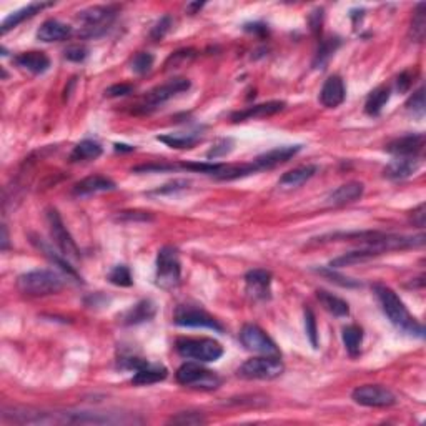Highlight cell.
Returning a JSON list of instances; mask_svg holds the SVG:
<instances>
[{
	"instance_id": "obj_1",
	"label": "cell",
	"mask_w": 426,
	"mask_h": 426,
	"mask_svg": "<svg viewBox=\"0 0 426 426\" xmlns=\"http://www.w3.org/2000/svg\"><path fill=\"white\" fill-rule=\"evenodd\" d=\"M373 292L377 295L379 305H381L383 313L386 315V318L391 321L394 328L406 333V335L418 336V338H423L425 336V328L420 321H416L412 313L408 312V308L405 307V303L400 300V297L390 288V286L377 284L373 285Z\"/></svg>"
},
{
	"instance_id": "obj_2",
	"label": "cell",
	"mask_w": 426,
	"mask_h": 426,
	"mask_svg": "<svg viewBox=\"0 0 426 426\" xmlns=\"http://www.w3.org/2000/svg\"><path fill=\"white\" fill-rule=\"evenodd\" d=\"M17 288L27 297H49L64 288V280L52 270H32L17 278Z\"/></svg>"
},
{
	"instance_id": "obj_3",
	"label": "cell",
	"mask_w": 426,
	"mask_h": 426,
	"mask_svg": "<svg viewBox=\"0 0 426 426\" xmlns=\"http://www.w3.org/2000/svg\"><path fill=\"white\" fill-rule=\"evenodd\" d=\"M177 353L181 358L199 363L216 362L223 355V347L212 338H180L175 343Z\"/></svg>"
},
{
	"instance_id": "obj_4",
	"label": "cell",
	"mask_w": 426,
	"mask_h": 426,
	"mask_svg": "<svg viewBox=\"0 0 426 426\" xmlns=\"http://www.w3.org/2000/svg\"><path fill=\"white\" fill-rule=\"evenodd\" d=\"M181 266L178 251L173 247H164L157 255V273L155 284L164 290H173L180 284Z\"/></svg>"
},
{
	"instance_id": "obj_5",
	"label": "cell",
	"mask_w": 426,
	"mask_h": 426,
	"mask_svg": "<svg viewBox=\"0 0 426 426\" xmlns=\"http://www.w3.org/2000/svg\"><path fill=\"white\" fill-rule=\"evenodd\" d=\"M175 378L180 385L195 390L212 391L222 385V378H220L215 371L207 370V368L199 365V362L181 365L177 370Z\"/></svg>"
},
{
	"instance_id": "obj_6",
	"label": "cell",
	"mask_w": 426,
	"mask_h": 426,
	"mask_svg": "<svg viewBox=\"0 0 426 426\" xmlns=\"http://www.w3.org/2000/svg\"><path fill=\"white\" fill-rule=\"evenodd\" d=\"M285 371L280 356H258L247 360L237 370V375L243 379H275Z\"/></svg>"
},
{
	"instance_id": "obj_7",
	"label": "cell",
	"mask_w": 426,
	"mask_h": 426,
	"mask_svg": "<svg viewBox=\"0 0 426 426\" xmlns=\"http://www.w3.org/2000/svg\"><path fill=\"white\" fill-rule=\"evenodd\" d=\"M173 321L178 327L188 328H210V330L222 331L223 327L218 320H215L208 312L203 308L193 307V305H180L175 310Z\"/></svg>"
},
{
	"instance_id": "obj_8",
	"label": "cell",
	"mask_w": 426,
	"mask_h": 426,
	"mask_svg": "<svg viewBox=\"0 0 426 426\" xmlns=\"http://www.w3.org/2000/svg\"><path fill=\"white\" fill-rule=\"evenodd\" d=\"M240 342L247 350L263 356H281L277 343L257 325H245L240 331Z\"/></svg>"
},
{
	"instance_id": "obj_9",
	"label": "cell",
	"mask_w": 426,
	"mask_h": 426,
	"mask_svg": "<svg viewBox=\"0 0 426 426\" xmlns=\"http://www.w3.org/2000/svg\"><path fill=\"white\" fill-rule=\"evenodd\" d=\"M47 223H49L50 235H52L55 245L59 247L62 255H65L67 258H72V260H79L80 258L79 247H77L75 240L72 238V235L68 234L67 227H65L64 222H62L59 212L49 210L47 212Z\"/></svg>"
},
{
	"instance_id": "obj_10",
	"label": "cell",
	"mask_w": 426,
	"mask_h": 426,
	"mask_svg": "<svg viewBox=\"0 0 426 426\" xmlns=\"http://www.w3.org/2000/svg\"><path fill=\"white\" fill-rule=\"evenodd\" d=\"M355 403L370 408H388L397 403V397L388 388L381 385H363L353 390L351 393Z\"/></svg>"
},
{
	"instance_id": "obj_11",
	"label": "cell",
	"mask_w": 426,
	"mask_h": 426,
	"mask_svg": "<svg viewBox=\"0 0 426 426\" xmlns=\"http://www.w3.org/2000/svg\"><path fill=\"white\" fill-rule=\"evenodd\" d=\"M115 17L114 7H90V9L82 10L79 15L80 21L85 24L84 37H95L100 32H105L110 25L112 18Z\"/></svg>"
},
{
	"instance_id": "obj_12",
	"label": "cell",
	"mask_w": 426,
	"mask_h": 426,
	"mask_svg": "<svg viewBox=\"0 0 426 426\" xmlns=\"http://www.w3.org/2000/svg\"><path fill=\"white\" fill-rule=\"evenodd\" d=\"M190 88V80L184 79V77H178V79H172L164 85H158L153 90H150L145 97V105L149 108H155L162 103H165L166 100L173 99V97L181 94V92H187Z\"/></svg>"
},
{
	"instance_id": "obj_13",
	"label": "cell",
	"mask_w": 426,
	"mask_h": 426,
	"mask_svg": "<svg viewBox=\"0 0 426 426\" xmlns=\"http://www.w3.org/2000/svg\"><path fill=\"white\" fill-rule=\"evenodd\" d=\"M301 150V145H286L278 147V149L270 150V152L258 155L253 162H250L253 172H262V170H272L275 166L285 164L290 158H293Z\"/></svg>"
},
{
	"instance_id": "obj_14",
	"label": "cell",
	"mask_w": 426,
	"mask_h": 426,
	"mask_svg": "<svg viewBox=\"0 0 426 426\" xmlns=\"http://www.w3.org/2000/svg\"><path fill=\"white\" fill-rule=\"evenodd\" d=\"M425 149V134H410L405 137L394 138L385 150L397 157H418Z\"/></svg>"
},
{
	"instance_id": "obj_15",
	"label": "cell",
	"mask_w": 426,
	"mask_h": 426,
	"mask_svg": "<svg viewBox=\"0 0 426 426\" xmlns=\"http://www.w3.org/2000/svg\"><path fill=\"white\" fill-rule=\"evenodd\" d=\"M247 293L253 300H268L270 286H272V273L266 270H251L245 275Z\"/></svg>"
},
{
	"instance_id": "obj_16",
	"label": "cell",
	"mask_w": 426,
	"mask_h": 426,
	"mask_svg": "<svg viewBox=\"0 0 426 426\" xmlns=\"http://www.w3.org/2000/svg\"><path fill=\"white\" fill-rule=\"evenodd\" d=\"M347 97V90H344V84L340 75H331L325 80L323 87L320 92V102L327 108H336L344 102Z\"/></svg>"
},
{
	"instance_id": "obj_17",
	"label": "cell",
	"mask_w": 426,
	"mask_h": 426,
	"mask_svg": "<svg viewBox=\"0 0 426 426\" xmlns=\"http://www.w3.org/2000/svg\"><path fill=\"white\" fill-rule=\"evenodd\" d=\"M421 166L420 157H398L383 170V175L390 180H403V178L412 177Z\"/></svg>"
},
{
	"instance_id": "obj_18",
	"label": "cell",
	"mask_w": 426,
	"mask_h": 426,
	"mask_svg": "<svg viewBox=\"0 0 426 426\" xmlns=\"http://www.w3.org/2000/svg\"><path fill=\"white\" fill-rule=\"evenodd\" d=\"M284 108H285V102H280V100H272V102L258 103V105L247 107L245 110L235 112V114L231 115V120H234V122H245V120H251V118L272 117V115H277L278 112H281Z\"/></svg>"
},
{
	"instance_id": "obj_19",
	"label": "cell",
	"mask_w": 426,
	"mask_h": 426,
	"mask_svg": "<svg viewBox=\"0 0 426 426\" xmlns=\"http://www.w3.org/2000/svg\"><path fill=\"white\" fill-rule=\"evenodd\" d=\"M52 5H53L52 2H34V3H29V5L22 7V9L15 10V12L10 14L9 17L2 22V25H0V32H2V36H5L9 30L15 29L18 24H22V22L27 21V18L40 14L42 10L49 9V7H52Z\"/></svg>"
},
{
	"instance_id": "obj_20",
	"label": "cell",
	"mask_w": 426,
	"mask_h": 426,
	"mask_svg": "<svg viewBox=\"0 0 426 426\" xmlns=\"http://www.w3.org/2000/svg\"><path fill=\"white\" fill-rule=\"evenodd\" d=\"M115 190L114 180L110 178L102 177V175H92L80 180L79 184L73 187V195L77 197H87V195H95V193L102 192H112Z\"/></svg>"
},
{
	"instance_id": "obj_21",
	"label": "cell",
	"mask_w": 426,
	"mask_h": 426,
	"mask_svg": "<svg viewBox=\"0 0 426 426\" xmlns=\"http://www.w3.org/2000/svg\"><path fill=\"white\" fill-rule=\"evenodd\" d=\"M166 375H168V371H166V368L164 365H152V363L145 362L140 368L135 370L131 383L137 386H149L153 385V383L164 381Z\"/></svg>"
},
{
	"instance_id": "obj_22",
	"label": "cell",
	"mask_w": 426,
	"mask_h": 426,
	"mask_svg": "<svg viewBox=\"0 0 426 426\" xmlns=\"http://www.w3.org/2000/svg\"><path fill=\"white\" fill-rule=\"evenodd\" d=\"M71 36H72V27L57 21V18L45 21L44 24L40 25V29L37 30V38L42 42H60Z\"/></svg>"
},
{
	"instance_id": "obj_23",
	"label": "cell",
	"mask_w": 426,
	"mask_h": 426,
	"mask_svg": "<svg viewBox=\"0 0 426 426\" xmlns=\"http://www.w3.org/2000/svg\"><path fill=\"white\" fill-rule=\"evenodd\" d=\"M14 62L17 67L22 68V71L34 73V75L47 72L50 67L49 57L45 55L44 52H24L21 53V55L15 57Z\"/></svg>"
},
{
	"instance_id": "obj_24",
	"label": "cell",
	"mask_w": 426,
	"mask_h": 426,
	"mask_svg": "<svg viewBox=\"0 0 426 426\" xmlns=\"http://www.w3.org/2000/svg\"><path fill=\"white\" fill-rule=\"evenodd\" d=\"M363 190H365V187L360 181H348V184L336 188L335 192H331V195L328 197V203L333 205V207L353 203V201L362 199Z\"/></svg>"
},
{
	"instance_id": "obj_25",
	"label": "cell",
	"mask_w": 426,
	"mask_h": 426,
	"mask_svg": "<svg viewBox=\"0 0 426 426\" xmlns=\"http://www.w3.org/2000/svg\"><path fill=\"white\" fill-rule=\"evenodd\" d=\"M316 170H318V168H316L315 165L297 166V168H293V170H290V172H286L285 175L280 178L278 185H280V187H284V188L301 187V185H303V184H307L310 178L315 177Z\"/></svg>"
},
{
	"instance_id": "obj_26",
	"label": "cell",
	"mask_w": 426,
	"mask_h": 426,
	"mask_svg": "<svg viewBox=\"0 0 426 426\" xmlns=\"http://www.w3.org/2000/svg\"><path fill=\"white\" fill-rule=\"evenodd\" d=\"M155 312H157V308H155V303L152 300H142V301H138L137 305H134V307L125 313V316H123V323L125 325L143 323V321L152 320L155 316Z\"/></svg>"
},
{
	"instance_id": "obj_27",
	"label": "cell",
	"mask_w": 426,
	"mask_h": 426,
	"mask_svg": "<svg viewBox=\"0 0 426 426\" xmlns=\"http://www.w3.org/2000/svg\"><path fill=\"white\" fill-rule=\"evenodd\" d=\"M316 298H318L321 307L327 310L328 313H331L333 316L343 318V316H348V313H350V308H348L347 301L342 300L340 297L333 295V293H330V292H325V290H316Z\"/></svg>"
},
{
	"instance_id": "obj_28",
	"label": "cell",
	"mask_w": 426,
	"mask_h": 426,
	"mask_svg": "<svg viewBox=\"0 0 426 426\" xmlns=\"http://www.w3.org/2000/svg\"><path fill=\"white\" fill-rule=\"evenodd\" d=\"M390 95H391V90H390V87H386V85H379V87L375 88V90L371 92L366 99V103H365L366 114L371 115V117H377V115L381 114L383 108H385L386 103H388Z\"/></svg>"
},
{
	"instance_id": "obj_29",
	"label": "cell",
	"mask_w": 426,
	"mask_h": 426,
	"mask_svg": "<svg viewBox=\"0 0 426 426\" xmlns=\"http://www.w3.org/2000/svg\"><path fill=\"white\" fill-rule=\"evenodd\" d=\"M102 155V147L95 140H82L73 147L71 153V162H87L95 160Z\"/></svg>"
},
{
	"instance_id": "obj_30",
	"label": "cell",
	"mask_w": 426,
	"mask_h": 426,
	"mask_svg": "<svg viewBox=\"0 0 426 426\" xmlns=\"http://www.w3.org/2000/svg\"><path fill=\"white\" fill-rule=\"evenodd\" d=\"M158 142H164L165 145L172 147V149H192L200 142L199 134H166L158 135Z\"/></svg>"
},
{
	"instance_id": "obj_31",
	"label": "cell",
	"mask_w": 426,
	"mask_h": 426,
	"mask_svg": "<svg viewBox=\"0 0 426 426\" xmlns=\"http://www.w3.org/2000/svg\"><path fill=\"white\" fill-rule=\"evenodd\" d=\"M363 342V330L358 325H348L343 328V343L347 348L348 355L358 356L360 350H362Z\"/></svg>"
},
{
	"instance_id": "obj_32",
	"label": "cell",
	"mask_w": 426,
	"mask_h": 426,
	"mask_svg": "<svg viewBox=\"0 0 426 426\" xmlns=\"http://www.w3.org/2000/svg\"><path fill=\"white\" fill-rule=\"evenodd\" d=\"M425 9L426 5L423 2L418 3L416 10L413 14V22H412V36L414 42H421L425 38L426 32V17H425Z\"/></svg>"
},
{
	"instance_id": "obj_33",
	"label": "cell",
	"mask_w": 426,
	"mask_h": 426,
	"mask_svg": "<svg viewBox=\"0 0 426 426\" xmlns=\"http://www.w3.org/2000/svg\"><path fill=\"white\" fill-rule=\"evenodd\" d=\"M153 67V55L149 52H138L130 62V68L138 75L150 72Z\"/></svg>"
},
{
	"instance_id": "obj_34",
	"label": "cell",
	"mask_w": 426,
	"mask_h": 426,
	"mask_svg": "<svg viewBox=\"0 0 426 426\" xmlns=\"http://www.w3.org/2000/svg\"><path fill=\"white\" fill-rule=\"evenodd\" d=\"M108 281L117 286H130L131 284H134V280H131V273H130L129 266H125V265L115 266V268L108 273Z\"/></svg>"
},
{
	"instance_id": "obj_35",
	"label": "cell",
	"mask_w": 426,
	"mask_h": 426,
	"mask_svg": "<svg viewBox=\"0 0 426 426\" xmlns=\"http://www.w3.org/2000/svg\"><path fill=\"white\" fill-rule=\"evenodd\" d=\"M34 243H36V245L38 247V250H42L44 251V255H47V257L50 258V260H52L53 263H55V265H59L62 270H64V272H67L68 275H72V277H75V278H79V275H77V272L75 270L72 268L71 265H68V262H65V260H62V258L59 257V255H55L53 253L52 250H50V247L49 245H45L44 242H37V240H34Z\"/></svg>"
},
{
	"instance_id": "obj_36",
	"label": "cell",
	"mask_w": 426,
	"mask_h": 426,
	"mask_svg": "<svg viewBox=\"0 0 426 426\" xmlns=\"http://www.w3.org/2000/svg\"><path fill=\"white\" fill-rule=\"evenodd\" d=\"M170 423L173 425H205L207 423V418L203 416V413L199 412H181L177 416H173L170 420Z\"/></svg>"
},
{
	"instance_id": "obj_37",
	"label": "cell",
	"mask_w": 426,
	"mask_h": 426,
	"mask_svg": "<svg viewBox=\"0 0 426 426\" xmlns=\"http://www.w3.org/2000/svg\"><path fill=\"white\" fill-rule=\"evenodd\" d=\"M305 328H307L310 343H312V347L316 350V348H318V330H316V320L312 308H305Z\"/></svg>"
},
{
	"instance_id": "obj_38",
	"label": "cell",
	"mask_w": 426,
	"mask_h": 426,
	"mask_svg": "<svg viewBox=\"0 0 426 426\" xmlns=\"http://www.w3.org/2000/svg\"><path fill=\"white\" fill-rule=\"evenodd\" d=\"M425 88L420 87L414 94L410 97V100L406 102V108L410 112H413V115H423L425 114Z\"/></svg>"
},
{
	"instance_id": "obj_39",
	"label": "cell",
	"mask_w": 426,
	"mask_h": 426,
	"mask_svg": "<svg viewBox=\"0 0 426 426\" xmlns=\"http://www.w3.org/2000/svg\"><path fill=\"white\" fill-rule=\"evenodd\" d=\"M338 45H340V40H338V38H330V40H325L323 44L320 45L318 53H316L315 65H323L325 62L330 59L331 53L335 52Z\"/></svg>"
},
{
	"instance_id": "obj_40",
	"label": "cell",
	"mask_w": 426,
	"mask_h": 426,
	"mask_svg": "<svg viewBox=\"0 0 426 426\" xmlns=\"http://www.w3.org/2000/svg\"><path fill=\"white\" fill-rule=\"evenodd\" d=\"M88 55V50L84 45H72L65 50V59L71 60V62H84L87 59Z\"/></svg>"
},
{
	"instance_id": "obj_41",
	"label": "cell",
	"mask_w": 426,
	"mask_h": 426,
	"mask_svg": "<svg viewBox=\"0 0 426 426\" xmlns=\"http://www.w3.org/2000/svg\"><path fill=\"white\" fill-rule=\"evenodd\" d=\"M231 145H234V142H231L230 138H223V140H220L215 147H213L210 152L207 153V158H210L212 160V158L223 157V155H227L228 152H230Z\"/></svg>"
},
{
	"instance_id": "obj_42",
	"label": "cell",
	"mask_w": 426,
	"mask_h": 426,
	"mask_svg": "<svg viewBox=\"0 0 426 426\" xmlns=\"http://www.w3.org/2000/svg\"><path fill=\"white\" fill-rule=\"evenodd\" d=\"M318 273L323 275V277L330 278L331 281H335V284L342 285V286H358V284L353 280H350V278H344L342 277V275H338L336 272H333V268H325V270H318Z\"/></svg>"
},
{
	"instance_id": "obj_43",
	"label": "cell",
	"mask_w": 426,
	"mask_h": 426,
	"mask_svg": "<svg viewBox=\"0 0 426 426\" xmlns=\"http://www.w3.org/2000/svg\"><path fill=\"white\" fill-rule=\"evenodd\" d=\"M170 25H172V18H170L168 15L162 17L160 21H158V24L155 25L153 30H152V37L155 38V40H160V38H164L165 34L170 30Z\"/></svg>"
},
{
	"instance_id": "obj_44",
	"label": "cell",
	"mask_w": 426,
	"mask_h": 426,
	"mask_svg": "<svg viewBox=\"0 0 426 426\" xmlns=\"http://www.w3.org/2000/svg\"><path fill=\"white\" fill-rule=\"evenodd\" d=\"M134 90V85L130 84H117V85H112L105 90L107 97H123V95H129Z\"/></svg>"
},
{
	"instance_id": "obj_45",
	"label": "cell",
	"mask_w": 426,
	"mask_h": 426,
	"mask_svg": "<svg viewBox=\"0 0 426 426\" xmlns=\"http://www.w3.org/2000/svg\"><path fill=\"white\" fill-rule=\"evenodd\" d=\"M187 187H188L187 180H175V181H172V184H166V185H164V187L157 188L153 193H157V195H165V193L178 192V190H184Z\"/></svg>"
},
{
	"instance_id": "obj_46",
	"label": "cell",
	"mask_w": 426,
	"mask_h": 426,
	"mask_svg": "<svg viewBox=\"0 0 426 426\" xmlns=\"http://www.w3.org/2000/svg\"><path fill=\"white\" fill-rule=\"evenodd\" d=\"M425 218H426V213H425V203H420L416 208L412 212V222L413 225H416L418 228H423L425 227Z\"/></svg>"
},
{
	"instance_id": "obj_47",
	"label": "cell",
	"mask_w": 426,
	"mask_h": 426,
	"mask_svg": "<svg viewBox=\"0 0 426 426\" xmlns=\"http://www.w3.org/2000/svg\"><path fill=\"white\" fill-rule=\"evenodd\" d=\"M412 85V80H410V75L408 73H401L400 77H398V88H400L401 92L408 90V87Z\"/></svg>"
},
{
	"instance_id": "obj_48",
	"label": "cell",
	"mask_w": 426,
	"mask_h": 426,
	"mask_svg": "<svg viewBox=\"0 0 426 426\" xmlns=\"http://www.w3.org/2000/svg\"><path fill=\"white\" fill-rule=\"evenodd\" d=\"M7 247H9V235L5 225H2V250H7Z\"/></svg>"
},
{
	"instance_id": "obj_49",
	"label": "cell",
	"mask_w": 426,
	"mask_h": 426,
	"mask_svg": "<svg viewBox=\"0 0 426 426\" xmlns=\"http://www.w3.org/2000/svg\"><path fill=\"white\" fill-rule=\"evenodd\" d=\"M201 7H203V3H190V5L187 7V10L190 14H195L197 10L201 9Z\"/></svg>"
}]
</instances>
